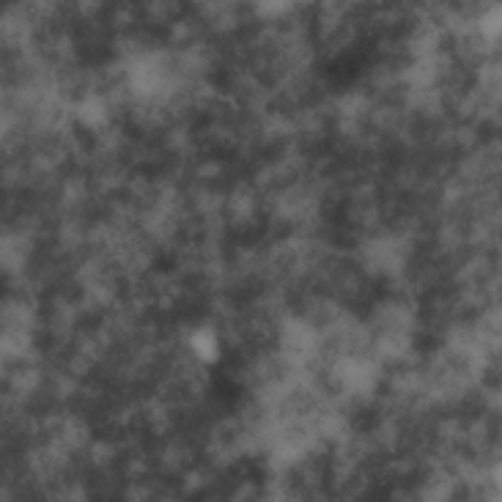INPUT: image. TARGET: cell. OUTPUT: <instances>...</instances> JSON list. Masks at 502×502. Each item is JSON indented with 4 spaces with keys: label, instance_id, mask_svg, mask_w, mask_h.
<instances>
[{
    "label": "cell",
    "instance_id": "6da1fadb",
    "mask_svg": "<svg viewBox=\"0 0 502 502\" xmlns=\"http://www.w3.org/2000/svg\"><path fill=\"white\" fill-rule=\"evenodd\" d=\"M195 349H201V354H203V357H211V354H214L211 335H198V338H195Z\"/></svg>",
    "mask_w": 502,
    "mask_h": 502
}]
</instances>
